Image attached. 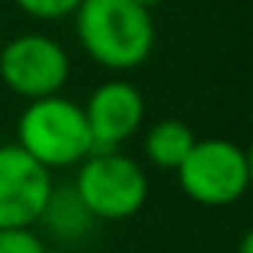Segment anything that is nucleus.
Here are the masks:
<instances>
[{"label": "nucleus", "instance_id": "obj_1", "mask_svg": "<svg viewBox=\"0 0 253 253\" xmlns=\"http://www.w3.org/2000/svg\"><path fill=\"white\" fill-rule=\"evenodd\" d=\"M72 15L78 42L104 69H137L155 48L152 12L131 0H81Z\"/></svg>", "mask_w": 253, "mask_h": 253}, {"label": "nucleus", "instance_id": "obj_2", "mask_svg": "<svg viewBox=\"0 0 253 253\" xmlns=\"http://www.w3.org/2000/svg\"><path fill=\"white\" fill-rule=\"evenodd\" d=\"M18 146L45 170L75 167L95 152L84 107L63 95L36 98L24 107L18 119Z\"/></svg>", "mask_w": 253, "mask_h": 253}, {"label": "nucleus", "instance_id": "obj_3", "mask_svg": "<svg viewBox=\"0 0 253 253\" xmlns=\"http://www.w3.org/2000/svg\"><path fill=\"white\" fill-rule=\"evenodd\" d=\"M75 194L89 211L101 220H125L143 209L149 185L137 161L122 152H92L81 161Z\"/></svg>", "mask_w": 253, "mask_h": 253}, {"label": "nucleus", "instance_id": "obj_4", "mask_svg": "<svg viewBox=\"0 0 253 253\" xmlns=\"http://www.w3.org/2000/svg\"><path fill=\"white\" fill-rule=\"evenodd\" d=\"M176 173L182 191L194 203L229 206L241 200V194L250 185V158L241 146L211 137V140H197Z\"/></svg>", "mask_w": 253, "mask_h": 253}, {"label": "nucleus", "instance_id": "obj_5", "mask_svg": "<svg viewBox=\"0 0 253 253\" xmlns=\"http://www.w3.org/2000/svg\"><path fill=\"white\" fill-rule=\"evenodd\" d=\"M0 81L30 101L60 95L69 81V54L51 36H15L0 51Z\"/></svg>", "mask_w": 253, "mask_h": 253}, {"label": "nucleus", "instance_id": "obj_6", "mask_svg": "<svg viewBox=\"0 0 253 253\" xmlns=\"http://www.w3.org/2000/svg\"><path fill=\"white\" fill-rule=\"evenodd\" d=\"M54 194L51 170L18 143L0 146V229L33 226Z\"/></svg>", "mask_w": 253, "mask_h": 253}, {"label": "nucleus", "instance_id": "obj_7", "mask_svg": "<svg viewBox=\"0 0 253 253\" xmlns=\"http://www.w3.org/2000/svg\"><path fill=\"white\" fill-rule=\"evenodd\" d=\"M146 104L128 81H107L92 89L84 104V116L92 134L95 152H113L119 143L137 134Z\"/></svg>", "mask_w": 253, "mask_h": 253}, {"label": "nucleus", "instance_id": "obj_8", "mask_svg": "<svg viewBox=\"0 0 253 253\" xmlns=\"http://www.w3.org/2000/svg\"><path fill=\"white\" fill-rule=\"evenodd\" d=\"M197 137L191 131V125H185L182 119H161L143 137V152L146 158L161 167V170H179V164L188 158V152L194 149Z\"/></svg>", "mask_w": 253, "mask_h": 253}, {"label": "nucleus", "instance_id": "obj_9", "mask_svg": "<svg viewBox=\"0 0 253 253\" xmlns=\"http://www.w3.org/2000/svg\"><path fill=\"white\" fill-rule=\"evenodd\" d=\"M81 0H15V6L39 21H57L78 9Z\"/></svg>", "mask_w": 253, "mask_h": 253}, {"label": "nucleus", "instance_id": "obj_10", "mask_svg": "<svg viewBox=\"0 0 253 253\" xmlns=\"http://www.w3.org/2000/svg\"><path fill=\"white\" fill-rule=\"evenodd\" d=\"M0 253H48L42 238L24 226V229H0Z\"/></svg>", "mask_w": 253, "mask_h": 253}, {"label": "nucleus", "instance_id": "obj_11", "mask_svg": "<svg viewBox=\"0 0 253 253\" xmlns=\"http://www.w3.org/2000/svg\"><path fill=\"white\" fill-rule=\"evenodd\" d=\"M131 3H137V6H143V9H149V12H152L155 6H161V3H164V0H131Z\"/></svg>", "mask_w": 253, "mask_h": 253}, {"label": "nucleus", "instance_id": "obj_12", "mask_svg": "<svg viewBox=\"0 0 253 253\" xmlns=\"http://www.w3.org/2000/svg\"><path fill=\"white\" fill-rule=\"evenodd\" d=\"M250 244H253V238H250V232H247V235L241 238V250H238V253H250Z\"/></svg>", "mask_w": 253, "mask_h": 253}]
</instances>
